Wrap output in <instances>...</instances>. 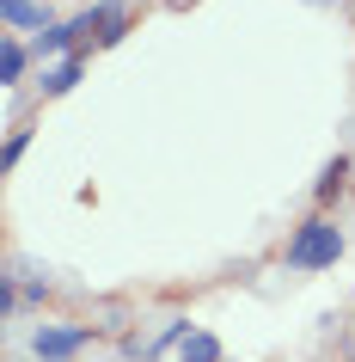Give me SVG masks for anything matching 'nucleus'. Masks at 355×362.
<instances>
[{
	"label": "nucleus",
	"mask_w": 355,
	"mask_h": 362,
	"mask_svg": "<svg viewBox=\"0 0 355 362\" xmlns=\"http://www.w3.org/2000/svg\"><path fill=\"white\" fill-rule=\"evenodd\" d=\"M25 148H31V135H6V166H19V160H25Z\"/></svg>",
	"instance_id": "9b49d317"
},
{
	"label": "nucleus",
	"mask_w": 355,
	"mask_h": 362,
	"mask_svg": "<svg viewBox=\"0 0 355 362\" xmlns=\"http://www.w3.org/2000/svg\"><path fill=\"white\" fill-rule=\"evenodd\" d=\"M337 191H343V160H331V166H325V178H318V203H331Z\"/></svg>",
	"instance_id": "1a4fd4ad"
},
{
	"label": "nucleus",
	"mask_w": 355,
	"mask_h": 362,
	"mask_svg": "<svg viewBox=\"0 0 355 362\" xmlns=\"http://www.w3.org/2000/svg\"><path fill=\"white\" fill-rule=\"evenodd\" d=\"M86 344H92V325H37L31 350H37V362H68V356H80Z\"/></svg>",
	"instance_id": "f03ea898"
},
{
	"label": "nucleus",
	"mask_w": 355,
	"mask_h": 362,
	"mask_svg": "<svg viewBox=\"0 0 355 362\" xmlns=\"http://www.w3.org/2000/svg\"><path fill=\"white\" fill-rule=\"evenodd\" d=\"M92 19H98V37L116 43L123 31H129V6H123V0H104V6H92Z\"/></svg>",
	"instance_id": "39448f33"
},
{
	"label": "nucleus",
	"mask_w": 355,
	"mask_h": 362,
	"mask_svg": "<svg viewBox=\"0 0 355 362\" xmlns=\"http://www.w3.org/2000/svg\"><path fill=\"white\" fill-rule=\"evenodd\" d=\"M19 80H25V43L6 37L0 43V86H19Z\"/></svg>",
	"instance_id": "423d86ee"
},
{
	"label": "nucleus",
	"mask_w": 355,
	"mask_h": 362,
	"mask_svg": "<svg viewBox=\"0 0 355 362\" xmlns=\"http://www.w3.org/2000/svg\"><path fill=\"white\" fill-rule=\"evenodd\" d=\"M19 301H25V288L13 283V276H0V313L13 320V313H19Z\"/></svg>",
	"instance_id": "9d476101"
},
{
	"label": "nucleus",
	"mask_w": 355,
	"mask_h": 362,
	"mask_svg": "<svg viewBox=\"0 0 355 362\" xmlns=\"http://www.w3.org/2000/svg\"><path fill=\"white\" fill-rule=\"evenodd\" d=\"M221 356V344L208 338V332H196V338H190V350H184V362H215Z\"/></svg>",
	"instance_id": "6e6552de"
},
{
	"label": "nucleus",
	"mask_w": 355,
	"mask_h": 362,
	"mask_svg": "<svg viewBox=\"0 0 355 362\" xmlns=\"http://www.w3.org/2000/svg\"><path fill=\"white\" fill-rule=\"evenodd\" d=\"M80 68H86V62H80V56H68V62H61V68H43V93H49V98H56V93H68V86H74V80H80Z\"/></svg>",
	"instance_id": "0eeeda50"
},
{
	"label": "nucleus",
	"mask_w": 355,
	"mask_h": 362,
	"mask_svg": "<svg viewBox=\"0 0 355 362\" xmlns=\"http://www.w3.org/2000/svg\"><path fill=\"white\" fill-rule=\"evenodd\" d=\"M80 31H98V19H92V13H80V19H68V25H49V31L37 37V56H49V49H68V43H74Z\"/></svg>",
	"instance_id": "20e7f679"
},
{
	"label": "nucleus",
	"mask_w": 355,
	"mask_h": 362,
	"mask_svg": "<svg viewBox=\"0 0 355 362\" xmlns=\"http://www.w3.org/2000/svg\"><path fill=\"white\" fill-rule=\"evenodd\" d=\"M343 258V233L331 228V221H306V228L288 240V264L294 270H325Z\"/></svg>",
	"instance_id": "f257e3e1"
},
{
	"label": "nucleus",
	"mask_w": 355,
	"mask_h": 362,
	"mask_svg": "<svg viewBox=\"0 0 355 362\" xmlns=\"http://www.w3.org/2000/svg\"><path fill=\"white\" fill-rule=\"evenodd\" d=\"M0 19L13 31H49V6H37V0H0Z\"/></svg>",
	"instance_id": "7ed1b4c3"
}]
</instances>
